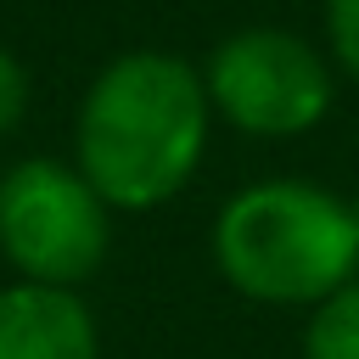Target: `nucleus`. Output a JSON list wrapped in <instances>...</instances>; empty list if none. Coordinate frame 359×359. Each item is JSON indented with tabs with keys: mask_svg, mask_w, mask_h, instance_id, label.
I'll use <instances>...</instances> for the list:
<instances>
[{
	"mask_svg": "<svg viewBox=\"0 0 359 359\" xmlns=\"http://www.w3.org/2000/svg\"><path fill=\"white\" fill-rule=\"evenodd\" d=\"M213 107L202 67L140 45L112 56L73 112V168L112 213H151L174 202L202 168Z\"/></svg>",
	"mask_w": 359,
	"mask_h": 359,
	"instance_id": "f257e3e1",
	"label": "nucleus"
},
{
	"mask_svg": "<svg viewBox=\"0 0 359 359\" xmlns=\"http://www.w3.org/2000/svg\"><path fill=\"white\" fill-rule=\"evenodd\" d=\"M213 269L230 292L269 309H314L359 275V236L348 196L314 180H252L213 213Z\"/></svg>",
	"mask_w": 359,
	"mask_h": 359,
	"instance_id": "f03ea898",
	"label": "nucleus"
},
{
	"mask_svg": "<svg viewBox=\"0 0 359 359\" xmlns=\"http://www.w3.org/2000/svg\"><path fill=\"white\" fill-rule=\"evenodd\" d=\"M112 252V208L62 157H22L0 174V258L17 280L79 292Z\"/></svg>",
	"mask_w": 359,
	"mask_h": 359,
	"instance_id": "7ed1b4c3",
	"label": "nucleus"
},
{
	"mask_svg": "<svg viewBox=\"0 0 359 359\" xmlns=\"http://www.w3.org/2000/svg\"><path fill=\"white\" fill-rule=\"evenodd\" d=\"M213 118L252 140H297L325 123L337 101L331 62L292 28H236L202 62Z\"/></svg>",
	"mask_w": 359,
	"mask_h": 359,
	"instance_id": "20e7f679",
	"label": "nucleus"
},
{
	"mask_svg": "<svg viewBox=\"0 0 359 359\" xmlns=\"http://www.w3.org/2000/svg\"><path fill=\"white\" fill-rule=\"evenodd\" d=\"M0 359H101V325L84 292L6 280L0 286Z\"/></svg>",
	"mask_w": 359,
	"mask_h": 359,
	"instance_id": "39448f33",
	"label": "nucleus"
},
{
	"mask_svg": "<svg viewBox=\"0 0 359 359\" xmlns=\"http://www.w3.org/2000/svg\"><path fill=\"white\" fill-rule=\"evenodd\" d=\"M303 359H359V275L309 309Z\"/></svg>",
	"mask_w": 359,
	"mask_h": 359,
	"instance_id": "423d86ee",
	"label": "nucleus"
},
{
	"mask_svg": "<svg viewBox=\"0 0 359 359\" xmlns=\"http://www.w3.org/2000/svg\"><path fill=\"white\" fill-rule=\"evenodd\" d=\"M325 45L331 67H342L359 84V0H325Z\"/></svg>",
	"mask_w": 359,
	"mask_h": 359,
	"instance_id": "0eeeda50",
	"label": "nucleus"
},
{
	"mask_svg": "<svg viewBox=\"0 0 359 359\" xmlns=\"http://www.w3.org/2000/svg\"><path fill=\"white\" fill-rule=\"evenodd\" d=\"M28 95H34L28 67L0 45V140H11V135L22 129V118H28Z\"/></svg>",
	"mask_w": 359,
	"mask_h": 359,
	"instance_id": "6e6552de",
	"label": "nucleus"
},
{
	"mask_svg": "<svg viewBox=\"0 0 359 359\" xmlns=\"http://www.w3.org/2000/svg\"><path fill=\"white\" fill-rule=\"evenodd\" d=\"M348 213H353V236H359V191L348 196Z\"/></svg>",
	"mask_w": 359,
	"mask_h": 359,
	"instance_id": "1a4fd4ad",
	"label": "nucleus"
}]
</instances>
